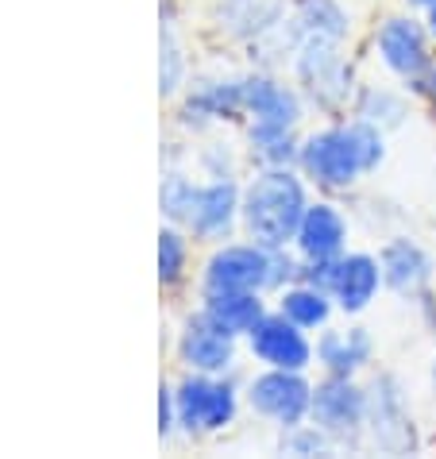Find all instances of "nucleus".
Listing matches in <instances>:
<instances>
[{
	"instance_id": "obj_1",
	"label": "nucleus",
	"mask_w": 436,
	"mask_h": 459,
	"mask_svg": "<svg viewBox=\"0 0 436 459\" xmlns=\"http://www.w3.org/2000/svg\"><path fill=\"white\" fill-rule=\"evenodd\" d=\"M379 162H382V127L363 117L352 124H332L325 132H313L298 155L301 174L325 189H348L367 170H375Z\"/></svg>"
},
{
	"instance_id": "obj_2",
	"label": "nucleus",
	"mask_w": 436,
	"mask_h": 459,
	"mask_svg": "<svg viewBox=\"0 0 436 459\" xmlns=\"http://www.w3.org/2000/svg\"><path fill=\"white\" fill-rule=\"evenodd\" d=\"M310 209L305 182L290 167H263L243 189L240 221L248 236L263 247H290L298 236V224Z\"/></svg>"
},
{
	"instance_id": "obj_3",
	"label": "nucleus",
	"mask_w": 436,
	"mask_h": 459,
	"mask_svg": "<svg viewBox=\"0 0 436 459\" xmlns=\"http://www.w3.org/2000/svg\"><path fill=\"white\" fill-rule=\"evenodd\" d=\"M278 251L263 244H224L209 255L201 282L205 290H278Z\"/></svg>"
},
{
	"instance_id": "obj_4",
	"label": "nucleus",
	"mask_w": 436,
	"mask_h": 459,
	"mask_svg": "<svg viewBox=\"0 0 436 459\" xmlns=\"http://www.w3.org/2000/svg\"><path fill=\"white\" fill-rule=\"evenodd\" d=\"M174 402H178V429L186 432H221L232 425L240 410L232 382L221 375H201V371H189L178 382Z\"/></svg>"
},
{
	"instance_id": "obj_5",
	"label": "nucleus",
	"mask_w": 436,
	"mask_h": 459,
	"mask_svg": "<svg viewBox=\"0 0 436 459\" xmlns=\"http://www.w3.org/2000/svg\"><path fill=\"white\" fill-rule=\"evenodd\" d=\"M248 405L259 417H266L278 429H293L310 417L313 386L301 371H282V367H266L263 375L248 382Z\"/></svg>"
},
{
	"instance_id": "obj_6",
	"label": "nucleus",
	"mask_w": 436,
	"mask_h": 459,
	"mask_svg": "<svg viewBox=\"0 0 436 459\" xmlns=\"http://www.w3.org/2000/svg\"><path fill=\"white\" fill-rule=\"evenodd\" d=\"M310 420L332 440H355L367 429V390H359L352 375H328L313 386Z\"/></svg>"
},
{
	"instance_id": "obj_7",
	"label": "nucleus",
	"mask_w": 436,
	"mask_h": 459,
	"mask_svg": "<svg viewBox=\"0 0 436 459\" xmlns=\"http://www.w3.org/2000/svg\"><path fill=\"white\" fill-rule=\"evenodd\" d=\"M340 43L332 39H301L298 43V78L313 93L317 105L340 108L352 93V70L340 58Z\"/></svg>"
},
{
	"instance_id": "obj_8",
	"label": "nucleus",
	"mask_w": 436,
	"mask_h": 459,
	"mask_svg": "<svg viewBox=\"0 0 436 459\" xmlns=\"http://www.w3.org/2000/svg\"><path fill=\"white\" fill-rule=\"evenodd\" d=\"M248 343H251V355L263 367H282V371H305V367L317 359L305 328L293 325L286 313H266L263 321L251 328Z\"/></svg>"
},
{
	"instance_id": "obj_9",
	"label": "nucleus",
	"mask_w": 436,
	"mask_h": 459,
	"mask_svg": "<svg viewBox=\"0 0 436 459\" xmlns=\"http://www.w3.org/2000/svg\"><path fill=\"white\" fill-rule=\"evenodd\" d=\"M367 429L375 444L390 455H402V452H414V417L405 410V398L397 390V382L390 375H382L375 382V390L367 394Z\"/></svg>"
},
{
	"instance_id": "obj_10",
	"label": "nucleus",
	"mask_w": 436,
	"mask_h": 459,
	"mask_svg": "<svg viewBox=\"0 0 436 459\" xmlns=\"http://www.w3.org/2000/svg\"><path fill=\"white\" fill-rule=\"evenodd\" d=\"M379 55L397 74V78L414 82L417 74H425L432 66L429 28H421V23L409 20V16H390L379 28Z\"/></svg>"
},
{
	"instance_id": "obj_11",
	"label": "nucleus",
	"mask_w": 436,
	"mask_h": 459,
	"mask_svg": "<svg viewBox=\"0 0 436 459\" xmlns=\"http://www.w3.org/2000/svg\"><path fill=\"white\" fill-rule=\"evenodd\" d=\"M379 286L382 282V263L375 255H336V263H332V278H328V293L332 301H336V309L344 313H363L371 301L379 298Z\"/></svg>"
},
{
	"instance_id": "obj_12",
	"label": "nucleus",
	"mask_w": 436,
	"mask_h": 459,
	"mask_svg": "<svg viewBox=\"0 0 436 459\" xmlns=\"http://www.w3.org/2000/svg\"><path fill=\"white\" fill-rule=\"evenodd\" d=\"M178 355L189 371L201 375H224L228 367L236 363V336L224 333L221 325H213L205 313H197L194 321L186 325L182 340H178Z\"/></svg>"
},
{
	"instance_id": "obj_13",
	"label": "nucleus",
	"mask_w": 436,
	"mask_h": 459,
	"mask_svg": "<svg viewBox=\"0 0 436 459\" xmlns=\"http://www.w3.org/2000/svg\"><path fill=\"white\" fill-rule=\"evenodd\" d=\"M240 209H243L240 186L232 182V178H213L209 186H201L197 205H194V212H189L186 228L197 239H228L236 221H240Z\"/></svg>"
},
{
	"instance_id": "obj_14",
	"label": "nucleus",
	"mask_w": 436,
	"mask_h": 459,
	"mask_svg": "<svg viewBox=\"0 0 436 459\" xmlns=\"http://www.w3.org/2000/svg\"><path fill=\"white\" fill-rule=\"evenodd\" d=\"M344 244H348V221L336 205L328 201H310L301 224H298V236H293V247L305 263H317V259H336L344 255Z\"/></svg>"
},
{
	"instance_id": "obj_15",
	"label": "nucleus",
	"mask_w": 436,
	"mask_h": 459,
	"mask_svg": "<svg viewBox=\"0 0 436 459\" xmlns=\"http://www.w3.org/2000/svg\"><path fill=\"white\" fill-rule=\"evenodd\" d=\"M243 117L293 127L301 120V100L290 85L263 78V74H251V78H243Z\"/></svg>"
},
{
	"instance_id": "obj_16",
	"label": "nucleus",
	"mask_w": 436,
	"mask_h": 459,
	"mask_svg": "<svg viewBox=\"0 0 436 459\" xmlns=\"http://www.w3.org/2000/svg\"><path fill=\"white\" fill-rule=\"evenodd\" d=\"M201 313L213 325H221L232 336H251V328L266 316L263 293L255 290H205V305Z\"/></svg>"
},
{
	"instance_id": "obj_17",
	"label": "nucleus",
	"mask_w": 436,
	"mask_h": 459,
	"mask_svg": "<svg viewBox=\"0 0 436 459\" xmlns=\"http://www.w3.org/2000/svg\"><path fill=\"white\" fill-rule=\"evenodd\" d=\"M379 263H382V282L394 293H421L432 278V259L414 239H390L382 247Z\"/></svg>"
},
{
	"instance_id": "obj_18",
	"label": "nucleus",
	"mask_w": 436,
	"mask_h": 459,
	"mask_svg": "<svg viewBox=\"0 0 436 459\" xmlns=\"http://www.w3.org/2000/svg\"><path fill=\"white\" fill-rule=\"evenodd\" d=\"M313 351L328 375H355L371 363V336L367 328H328L320 333Z\"/></svg>"
},
{
	"instance_id": "obj_19",
	"label": "nucleus",
	"mask_w": 436,
	"mask_h": 459,
	"mask_svg": "<svg viewBox=\"0 0 436 459\" xmlns=\"http://www.w3.org/2000/svg\"><path fill=\"white\" fill-rule=\"evenodd\" d=\"M236 117H243V78L205 82L182 105L186 124H213V120H236Z\"/></svg>"
},
{
	"instance_id": "obj_20",
	"label": "nucleus",
	"mask_w": 436,
	"mask_h": 459,
	"mask_svg": "<svg viewBox=\"0 0 436 459\" xmlns=\"http://www.w3.org/2000/svg\"><path fill=\"white\" fill-rule=\"evenodd\" d=\"M282 8H286V0H224L221 28L228 35H240V39L266 35L282 23Z\"/></svg>"
},
{
	"instance_id": "obj_21",
	"label": "nucleus",
	"mask_w": 436,
	"mask_h": 459,
	"mask_svg": "<svg viewBox=\"0 0 436 459\" xmlns=\"http://www.w3.org/2000/svg\"><path fill=\"white\" fill-rule=\"evenodd\" d=\"M332 293L328 290H320L313 282H293L282 290V298H278V313H286L293 325H301L305 333H313V328H325L328 325V316H332Z\"/></svg>"
},
{
	"instance_id": "obj_22",
	"label": "nucleus",
	"mask_w": 436,
	"mask_h": 459,
	"mask_svg": "<svg viewBox=\"0 0 436 459\" xmlns=\"http://www.w3.org/2000/svg\"><path fill=\"white\" fill-rule=\"evenodd\" d=\"M293 35L301 39H332L340 43L348 35V16L336 0H298V16L290 20Z\"/></svg>"
},
{
	"instance_id": "obj_23",
	"label": "nucleus",
	"mask_w": 436,
	"mask_h": 459,
	"mask_svg": "<svg viewBox=\"0 0 436 459\" xmlns=\"http://www.w3.org/2000/svg\"><path fill=\"white\" fill-rule=\"evenodd\" d=\"M251 151L263 167H293L301 155V143L293 139V127L286 124L251 120Z\"/></svg>"
},
{
	"instance_id": "obj_24",
	"label": "nucleus",
	"mask_w": 436,
	"mask_h": 459,
	"mask_svg": "<svg viewBox=\"0 0 436 459\" xmlns=\"http://www.w3.org/2000/svg\"><path fill=\"white\" fill-rule=\"evenodd\" d=\"M197 194H201V186H194L186 174H166L162 189H159V205L166 212V221L186 224L189 212H194V205H197Z\"/></svg>"
},
{
	"instance_id": "obj_25",
	"label": "nucleus",
	"mask_w": 436,
	"mask_h": 459,
	"mask_svg": "<svg viewBox=\"0 0 436 459\" xmlns=\"http://www.w3.org/2000/svg\"><path fill=\"white\" fill-rule=\"evenodd\" d=\"M186 259H189V244L178 228H162L159 232V282L174 286L186 274Z\"/></svg>"
},
{
	"instance_id": "obj_26",
	"label": "nucleus",
	"mask_w": 436,
	"mask_h": 459,
	"mask_svg": "<svg viewBox=\"0 0 436 459\" xmlns=\"http://www.w3.org/2000/svg\"><path fill=\"white\" fill-rule=\"evenodd\" d=\"M186 78V58H182V47H178L174 31L162 28V58H159V89L162 97L178 93V85Z\"/></svg>"
},
{
	"instance_id": "obj_27",
	"label": "nucleus",
	"mask_w": 436,
	"mask_h": 459,
	"mask_svg": "<svg viewBox=\"0 0 436 459\" xmlns=\"http://www.w3.org/2000/svg\"><path fill=\"white\" fill-rule=\"evenodd\" d=\"M328 444H332V437L328 432H320L317 425H293V429H286L282 452H290V455H325Z\"/></svg>"
},
{
	"instance_id": "obj_28",
	"label": "nucleus",
	"mask_w": 436,
	"mask_h": 459,
	"mask_svg": "<svg viewBox=\"0 0 436 459\" xmlns=\"http://www.w3.org/2000/svg\"><path fill=\"white\" fill-rule=\"evenodd\" d=\"M359 117L379 127H390L402 120V100H394L390 93H379V89H367L363 100H359Z\"/></svg>"
},
{
	"instance_id": "obj_29",
	"label": "nucleus",
	"mask_w": 436,
	"mask_h": 459,
	"mask_svg": "<svg viewBox=\"0 0 436 459\" xmlns=\"http://www.w3.org/2000/svg\"><path fill=\"white\" fill-rule=\"evenodd\" d=\"M174 429H178V402H174V390L162 386L159 390V432L162 437H170Z\"/></svg>"
},
{
	"instance_id": "obj_30",
	"label": "nucleus",
	"mask_w": 436,
	"mask_h": 459,
	"mask_svg": "<svg viewBox=\"0 0 436 459\" xmlns=\"http://www.w3.org/2000/svg\"><path fill=\"white\" fill-rule=\"evenodd\" d=\"M425 28H429V35L436 39V0H432V4L425 8Z\"/></svg>"
},
{
	"instance_id": "obj_31",
	"label": "nucleus",
	"mask_w": 436,
	"mask_h": 459,
	"mask_svg": "<svg viewBox=\"0 0 436 459\" xmlns=\"http://www.w3.org/2000/svg\"><path fill=\"white\" fill-rule=\"evenodd\" d=\"M409 4H417V8H429V4H432V0H409Z\"/></svg>"
}]
</instances>
